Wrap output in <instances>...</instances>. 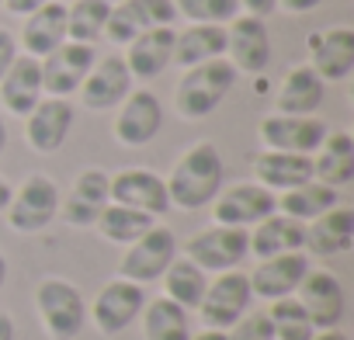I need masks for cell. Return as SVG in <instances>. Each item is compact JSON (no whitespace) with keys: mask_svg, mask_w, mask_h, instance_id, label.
Segmentation results:
<instances>
[{"mask_svg":"<svg viewBox=\"0 0 354 340\" xmlns=\"http://www.w3.org/2000/svg\"><path fill=\"white\" fill-rule=\"evenodd\" d=\"M163 181H167L170 209H185V212L209 209L216 202V195L226 188V163H223L219 146L209 139L192 142L174 160L170 174Z\"/></svg>","mask_w":354,"mask_h":340,"instance_id":"1","label":"cell"},{"mask_svg":"<svg viewBox=\"0 0 354 340\" xmlns=\"http://www.w3.org/2000/svg\"><path fill=\"white\" fill-rule=\"evenodd\" d=\"M236 77L240 73L233 70V63L226 56L185 70L174 87V111L185 122H202V118L216 115L223 108V101L230 97V91L236 87Z\"/></svg>","mask_w":354,"mask_h":340,"instance_id":"2","label":"cell"},{"mask_svg":"<svg viewBox=\"0 0 354 340\" xmlns=\"http://www.w3.org/2000/svg\"><path fill=\"white\" fill-rule=\"evenodd\" d=\"M35 312L49 340H77L87 326V299L66 278H42L35 288Z\"/></svg>","mask_w":354,"mask_h":340,"instance_id":"3","label":"cell"},{"mask_svg":"<svg viewBox=\"0 0 354 340\" xmlns=\"http://www.w3.org/2000/svg\"><path fill=\"white\" fill-rule=\"evenodd\" d=\"M59 185L49 174H28L21 181V188H15L11 205L4 212L8 226L21 236H35L46 233L56 219H59Z\"/></svg>","mask_w":354,"mask_h":340,"instance_id":"4","label":"cell"},{"mask_svg":"<svg viewBox=\"0 0 354 340\" xmlns=\"http://www.w3.org/2000/svg\"><path fill=\"white\" fill-rule=\"evenodd\" d=\"M181 254V243H177V233L163 223H156L153 229H146L136 243L125 247L122 261H118V278L136 281V285H153L163 278V271L170 267V261Z\"/></svg>","mask_w":354,"mask_h":340,"instance_id":"5","label":"cell"},{"mask_svg":"<svg viewBox=\"0 0 354 340\" xmlns=\"http://www.w3.org/2000/svg\"><path fill=\"white\" fill-rule=\"evenodd\" d=\"M254 305V292H250V278L247 271L233 267V271H223L216 278H209V288L198 302V319L205 330H230L243 312H250Z\"/></svg>","mask_w":354,"mask_h":340,"instance_id":"6","label":"cell"},{"mask_svg":"<svg viewBox=\"0 0 354 340\" xmlns=\"http://www.w3.org/2000/svg\"><path fill=\"white\" fill-rule=\"evenodd\" d=\"M142 305H146L142 285L125 281V278H111L97 288L94 302L87 305V323H94V330L101 337H118L139 319Z\"/></svg>","mask_w":354,"mask_h":340,"instance_id":"7","label":"cell"},{"mask_svg":"<svg viewBox=\"0 0 354 340\" xmlns=\"http://www.w3.org/2000/svg\"><path fill=\"white\" fill-rule=\"evenodd\" d=\"M185 257L195 261L205 274H223L240 267L250 257V229L233 226H205L185 243Z\"/></svg>","mask_w":354,"mask_h":340,"instance_id":"8","label":"cell"},{"mask_svg":"<svg viewBox=\"0 0 354 340\" xmlns=\"http://www.w3.org/2000/svg\"><path fill=\"white\" fill-rule=\"evenodd\" d=\"M274 212H278V195L268 191L257 181L230 185L212 202V223L216 226H233V229H254L257 223H264Z\"/></svg>","mask_w":354,"mask_h":340,"instance_id":"9","label":"cell"},{"mask_svg":"<svg viewBox=\"0 0 354 340\" xmlns=\"http://www.w3.org/2000/svg\"><path fill=\"white\" fill-rule=\"evenodd\" d=\"M160 129H163L160 97L149 87H132V94L115 108V122H111L115 142L129 146V149H142L160 135Z\"/></svg>","mask_w":354,"mask_h":340,"instance_id":"10","label":"cell"},{"mask_svg":"<svg viewBox=\"0 0 354 340\" xmlns=\"http://www.w3.org/2000/svg\"><path fill=\"white\" fill-rule=\"evenodd\" d=\"M326 122L319 115H264L257 125V139L264 149H278V153H302L313 156L323 139H326Z\"/></svg>","mask_w":354,"mask_h":340,"instance_id":"11","label":"cell"},{"mask_svg":"<svg viewBox=\"0 0 354 340\" xmlns=\"http://www.w3.org/2000/svg\"><path fill=\"white\" fill-rule=\"evenodd\" d=\"M108 205H111V174L101 167H87L73 178L66 198H59V219L70 229H94V223Z\"/></svg>","mask_w":354,"mask_h":340,"instance_id":"12","label":"cell"},{"mask_svg":"<svg viewBox=\"0 0 354 340\" xmlns=\"http://www.w3.org/2000/svg\"><path fill=\"white\" fill-rule=\"evenodd\" d=\"M271 28L264 18H250V15H236L226 25V59L233 63L236 73L247 77H261L271 66Z\"/></svg>","mask_w":354,"mask_h":340,"instance_id":"13","label":"cell"},{"mask_svg":"<svg viewBox=\"0 0 354 340\" xmlns=\"http://www.w3.org/2000/svg\"><path fill=\"white\" fill-rule=\"evenodd\" d=\"M306 53L309 66L323 84H344L354 73V28L347 25L316 28L306 35Z\"/></svg>","mask_w":354,"mask_h":340,"instance_id":"14","label":"cell"},{"mask_svg":"<svg viewBox=\"0 0 354 340\" xmlns=\"http://www.w3.org/2000/svg\"><path fill=\"white\" fill-rule=\"evenodd\" d=\"M77 122V108L70 97H42L28 115H25V142L39 156H53L63 149Z\"/></svg>","mask_w":354,"mask_h":340,"instance_id":"15","label":"cell"},{"mask_svg":"<svg viewBox=\"0 0 354 340\" xmlns=\"http://www.w3.org/2000/svg\"><path fill=\"white\" fill-rule=\"evenodd\" d=\"M111 202L146 212L153 219L170 212V195H167V181L149 167H125L118 174H111Z\"/></svg>","mask_w":354,"mask_h":340,"instance_id":"16","label":"cell"},{"mask_svg":"<svg viewBox=\"0 0 354 340\" xmlns=\"http://www.w3.org/2000/svg\"><path fill=\"white\" fill-rule=\"evenodd\" d=\"M94 59H97V49L94 46L70 42V39L59 49H53L46 59H39L46 97H70V94H77L80 84H84V77L91 73Z\"/></svg>","mask_w":354,"mask_h":340,"instance_id":"17","label":"cell"},{"mask_svg":"<svg viewBox=\"0 0 354 340\" xmlns=\"http://www.w3.org/2000/svg\"><path fill=\"white\" fill-rule=\"evenodd\" d=\"M77 94L87 111H115L132 94V73H129L125 59L118 53L97 56Z\"/></svg>","mask_w":354,"mask_h":340,"instance_id":"18","label":"cell"},{"mask_svg":"<svg viewBox=\"0 0 354 340\" xmlns=\"http://www.w3.org/2000/svg\"><path fill=\"white\" fill-rule=\"evenodd\" d=\"M295 299L302 302L313 330H333V326H340V319L347 312V292H344L340 278L326 267H319V271L309 267V274L302 278Z\"/></svg>","mask_w":354,"mask_h":340,"instance_id":"19","label":"cell"},{"mask_svg":"<svg viewBox=\"0 0 354 340\" xmlns=\"http://www.w3.org/2000/svg\"><path fill=\"white\" fill-rule=\"evenodd\" d=\"M174 21H177L174 0H122V4H111L104 39L111 46H129L136 35H142L149 28L174 25Z\"/></svg>","mask_w":354,"mask_h":340,"instance_id":"20","label":"cell"},{"mask_svg":"<svg viewBox=\"0 0 354 340\" xmlns=\"http://www.w3.org/2000/svg\"><path fill=\"white\" fill-rule=\"evenodd\" d=\"M309 267H313V264H309V254H306V250L257 261V267L247 274V278H250V292H254V299H264V302L295 295L299 285H302V278L309 274Z\"/></svg>","mask_w":354,"mask_h":340,"instance_id":"21","label":"cell"},{"mask_svg":"<svg viewBox=\"0 0 354 340\" xmlns=\"http://www.w3.org/2000/svg\"><path fill=\"white\" fill-rule=\"evenodd\" d=\"M351 250H354V209L351 205H333L330 212L306 223V254L330 261Z\"/></svg>","mask_w":354,"mask_h":340,"instance_id":"22","label":"cell"},{"mask_svg":"<svg viewBox=\"0 0 354 340\" xmlns=\"http://www.w3.org/2000/svg\"><path fill=\"white\" fill-rule=\"evenodd\" d=\"M174 39H177L174 25L149 28V32L136 35L125 46V56H122L132 80H156L167 66H174Z\"/></svg>","mask_w":354,"mask_h":340,"instance_id":"23","label":"cell"},{"mask_svg":"<svg viewBox=\"0 0 354 340\" xmlns=\"http://www.w3.org/2000/svg\"><path fill=\"white\" fill-rule=\"evenodd\" d=\"M42 97H46V91H42V66H39L35 56L21 53L11 63V70L4 73V80H0V104H4L8 115L25 118Z\"/></svg>","mask_w":354,"mask_h":340,"instance_id":"24","label":"cell"},{"mask_svg":"<svg viewBox=\"0 0 354 340\" xmlns=\"http://www.w3.org/2000/svg\"><path fill=\"white\" fill-rule=\"evenodd\" d=\"M326 101V84L316 77V70L309 63L292 66L278 91H274V111L278 115H316Z\"/></svg>","mask_w":354,"mask_h":340,"instance_id":"25","label":"cell"},{"mask_svg":"<svg viewBox=\"0 0 354 340\" xmlns=\"http://www.w3.org/2000/svg\"><path fill=\"white\" fill-rule=\"evenodd\" d=\"M254 181L264 185L268 191L281 195L292 191L306 181H313V156L302 153H278V149H261L254 156Z\"/></svg>","mask_w":354,"mask_h":340,"instance_id":"26","label":"cell"},{"mask_svg":"<svg viewBox=\"0 0 354 340\" xmlns=\"http://www.w3.org/2000/svg\"><path fill=\"white\" fill-rule=\"evenodd\" d=\"M66 42V4L63 0H49L39 11H32L21 25V46L25 56L46 59L53 49H59Z\"/></svg>","mask_w":354,"mask_h":340,"instance_id":"27","label":"cell"},{"mask_svg":"<svg viewBox=\"0 0 354 340\" xmlns=\"http://www.w3.org/2000/svg\"><path fill=\"white\" fill-rule=\"evenodd\" d=\"M313 181L326 188H347L354 181V135L337 129L326 132L323 146L313 153Z\"/></svg>","mask_w":354,"mask_h":340,"instance_id":"28","label":"cell"},{"mask_svg":"<svg viewBox=\"0 0 354 340\" xmlns=\"http://www.w3.org/2000/svg\"><path fill=\"white\" fill-rule=\"evenodd\" d=\"M295 250H306V223H299L292 216L274 212L250 229V257H257V261L295 254Z\"/></svg>","mask_w":354,"mask_h":340,"instance_id":"29","label":"cell"},{"mask_svg":"<svg viewBox=\"0 0 354 340\" xmlns=\"http://www.w3.org/2000/svg\"><path fill=\"white\" fill-rule=\"evenodd\" d=\"M226 56V28L223 25H188L174 39V66L192 70L209 59Z\"/></svg>","mask_w":354,"mask_h":340,"instance_id":"30","label":"cell"},{"mask_svg":"<svg viewBox=\"0 0 354 340\" xmlns=\"http://www.w3.org/2000/svg\"><path fill=\"white\" fill-rule=\"evenodd\" d=\"M142 323V340H192V312L185 305L170 302L167 295L153 299L139 312Z\"/></svg>","mask_w":354,"mask_h":340,"instance_id":"31","label":"cell"},{"mask_svg":"<svg viewBox=\"0 0 354 340\" xmlns=\"http://www.w3.org/2000/svg\"><path fill=\"white\" fill-rule=\"evenodd\" d=\"M163 295L170 299V302H177V305H185L188 312H195L198 309V302H202V295H205V288H209V274L195 264V261H188L185 254H177L174 261H170V267L163 271Z\"/></svg>","mask_w":354,"mask_h":340,"instance_id":"32","label":"cell"},{"mask_svg":"<svg viewBox=\"0 0 354 340\" xmlns=\"http://www.w3.org/2000/svg\"><path fill=\"white\" fill-rule=\"evenodd\" d=\"M333 205H340V191L337 188H326L319 181H306V185L278 195V212L281 216H292L299 223H313L316 216L330 212Z\"/></svg>","mask_w":354,"mask_h":340,"instance_id":"33","label":"cell"},{"mask_svg":"<svg viewBox=\"0 0 354 340\" xmlns=\"http://www.w3.org/2000/svg\"><path fill=\"white\" fill-rule=\"evenodd\" d=\"M160 219H153V216H146V212H136V209H125V205H108L104 212H101V219L94 223V229L101 233V240H108V243H115V247H129V243H136L146 229H153Z\"/></svg>","mask_w":354,"mask_h":340,"instance_id":"34","label":"cell"},{"mask_svg":"<svg viewBox=\"0 0 354 340\" xmlns=\"http://www.w3.org/2000/svg\"><path fill=\"white\" fill-rule=\"evenodd\" d=\"M108 15H111L108 0H73V4H66V39L97 46L104 39Z\"/></svg>","mask_w":354,"mask_h":340,"instance_id":"35","label":"cell"},{"mask_svg":"<svg viewBox=\"0 0 354 340\" xmlns=\"http://www.w3.org/2000/svg\"><path fill=\"white\" fill-rule=\"evenodd\" d=\"M268 319H271V330H274V340H309L316 330L302 309V302L295 295H285V299H274L271 309H268Z\"/></svg>","mask_w":354,"mask_h":340,"instance_id":"36","label":"cell"},{"mask_svg":"<svg viewBox=\"0 0 354 340\" xmlns=\"http://www.w3.org/2000/svg\"><path fill=\"white\" fill-rule=\"evenodd\" d=\"M177 18H188L192 25H230L240 15V0H174Z\"/></svg>","mask_w":354,"mask_h":340,"instance_id":"37","label":"cell"},{"mask_svg":"<svg viewBox=\"0 0 354 340\" xmlns=\"http://www.w3.org/2000/svg\"><path fill=\"white\" fill-rule=\"evenodd\" d=\"M226 340H274V330H271L268 312H243L226 330Z\"/></svg>","mask_w":354,"mask_h":340,"instance_id":"38","label":"cell"},{"mask_svg":"<svg viewBox=\"0 0 354 340\" xmlns=\"http://www.w3.org/2000/svg\"><path fill=\"white\" fill-rule=\"evenodd\" d=\"M21 56V49H18V35L15 32H8V28H0V80H4V73L11 70V63Z\"/></svg>","mask_w":354,"mask_h":340,"instance_id":"39","label":"cell"},{"mask_svg":"<svg viewBox=\"0 0 354 340\" xmlns=\"http://www.w3.org/2000/svg\"><path fill=\"white\" fill-rule=\"evenodd\" d=\"M278 11V0H240V15H250V18H271Z\"/></svg>","mask_w":354,"mask_h":340,"instance_id":"40","label":"cell"},{"mask_svg":"<svg viewBox=\"0 0 354 340\" xmlns=\"http://www.w3.org/2000/svg\"><path fill=\"white\" fill-rule=\"evenodd\" d=\"M323 4H326V0H278V11H285V15H309V11H316Z\"/></svg>","mask_w":354,"mask_h":340,"instance_id":"41","label":"cell"},{"mask_svg":"<svg viewBox=\"0 0 354 340\" xmlns=\"http://www.w3.org/2000/svg\"><path fill=\"white\" fill-rule=\"evenodd\" d=\"M42 4H49V0H4V11L15 15V18H28V15L39 11Z\"/></svg>","mask_w":354,"mask_h":340,"instance_id":"42","label":"cell"},{"mask_svg":"<svg viewBox=\"0 0 354 340\" xmlns=\"http://www.w3.org/2000/svg\"><path fill=\"white\" fill-rule=\"evenodd\" d=\"M18 337V326H15V316L8 309H0V340H15Z\"/></svg>","mask_w":354,"mask_h":340,"instance_id":"43","label":"cell"},{"mask_svg":"<svg viewBox=\"0 0 354 340\" xmlns=\"http://www.w3.org/2000/svg\"><path fill=\"white\" fill-rule=\"evenodd\" d=\"M11 195H15V185H11L4 174H0V216L8 212V205H11Z\"/></svg>","mask_w":354,"mask_h":340,"instance_id":"44","label":"cell"},{"mask_svg":"<svg viewBox=\"0 0 354 340\" xmlns=\"http://www.w3.org/2000/svg\"><path fill=\"white\" fill-rule=\"evenodd\" d=\"M309 340H351V337H347L340 326H333V330H316Z\"/></svg>","mask_w":354,"mask_h":340,"instance_id":"45","label":"cell"},{"mask_svg":"<svg viewBox=\"0 0 354 340\" xmlns=\"http://www.w3.org/2000/svg\"><path fill=\"white\" fill-rule=\"evenodd\" d=\"M192 340H226V333L223 330H198V333H192Z\"/></svg>","mask_w":354,"mask_h":340,"instance_id":"46","label":"cell"},{"mask_svg":"<svg viewBox=\"0 0 354 340\" xmlns=\"http://www.w3.org/2000/svg\"><path fill=\"white\" fill-rule=\"evenodd\" d=\"M8 142H11V132H8V118L0 115V156L8 153Z\"/></svg>","mask_w":354,"mask_h":340,"instance_id":"47","label":"cell"},{"mask_svg":"<svg viewBox=\"0 0 354 340\" xmlns=\"http://www.w3.org/2000/svg\"><path fill=\"white\" fill-rule=\"evenodd\" d=\"M8 274H11V264H8V254L0 250V292H4V285H8Z\"/></svg>","mask_w":354,"mask_h":340,"instance_id":"48","label":"cell"},{"mask_svg":"<svg viewBox=\"0 0 354 340\" xmlns=\"http://www.w3.org/2000/svg\"><path fill=\"white\" fill-rule=\"evenodd\" d=\"M108 4H122V0H108Z\"/></svg>","mask_w":354,"mask_h":340,"instance_id":"49","label":"cell"},{"mask_svg":"<svg viewBox=\"0 0 354 340\" xmlns=\"http://www.w3.org/2000/svg\"><path fill=\"white\" fill-rule=\"evenodd\" d=\"M0 8H4V0H0Z\"/></svg>","mask_w":354,"mask_h":340,"instance_id":"50","label":"cell"}]
</instances>
